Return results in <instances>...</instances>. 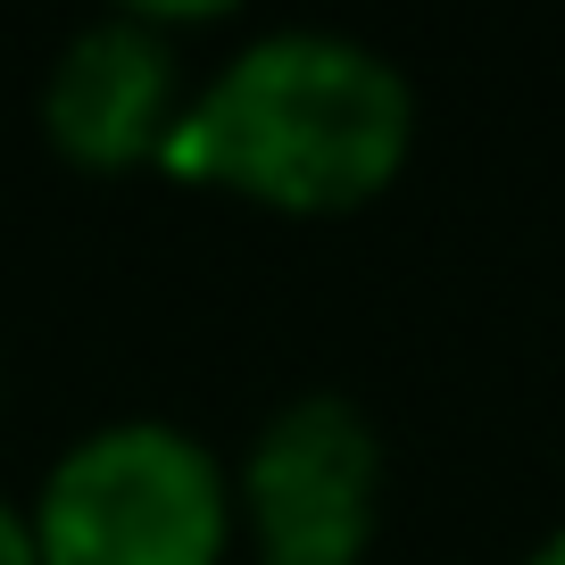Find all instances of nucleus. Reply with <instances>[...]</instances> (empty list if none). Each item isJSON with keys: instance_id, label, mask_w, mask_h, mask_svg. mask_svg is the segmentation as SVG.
Segmentation results:
<instances>
[{"instance_id": "f257e3e1", "label": "nucleus", "mask_w": 565, "mask_h": 565, "mask_svg": "<svg viewBox=\"0 0 565 565\" xmlns=\"http://www.w3.org/2000/svg\"><path fill=\"white\" fill-rule=\"evenodd\" d=\"M416 150V92L374 42L333 25H282L216 67L175 117L159 167L225 183L282 216H341L391 192Z\"/></svg>"}, {"instance_id": "f03ea898", "label": "nucleus", "mask_w": 565, "mask_h": 565, "mask_svg": "<svg viewBox=\"0 0 565 565\" xmlns=\"http://www.w3.org/2000/svg\"><path fill=\"white\" fill-rule=\"evenodd\" d=\"M233 541V482L159 416L100 424L42 475V565H216Z\"/></svg>"}, {"instance_id": "7ed1b4c3", "label": "nucleus", "mask_w": 565, "mask_h": 565, "mask_svg": "<svg viewBox=\"0 0 565 565\" xmlns=\"http://www.w3.org/2000/svg\"><path fill=\"white\" fill-rule=\"evenodd\" d=\"M383 515V433L350 391H300L242 458V532L258 565H358Z\"/></svg>"}, {"instance_id": "20e7f679", "label": "nucleus", "mask_w": 565, "mask_h": 565, "mask_svg": "<svg viewBox=\"0 0 565 565\" xmlns=\"http://www.w3.org/2000/svg\"><path fill=\"white\" fill-rule=\"evenodd\" d=\"M175 117V42L159 9H117V18L75 25L42 75V134L67 167H92V175L159 159Z\"/></svg>"}, {"instance_id": "39448f33", "label": "nucleus", "mask_w": 565, "mask_h": 565, "mask_svg": "<svg viewBox=\"0 0 565 565\" xmlns=\"http://www.w3.org/2000/svg\"><path fill=\"white\" fill-rule=\"evenodd\" d=\"M0 565H42V548H34V515H18L9 499H0Z\"/></svg>"}, {"instance_id": "423d86ee", "label": "nucleus", "mask_w": 565, "mask_h": 565, "mask_svg": "<svg viewBox=\"0 0 565 565\" xmlns=\"http://www.w3.org/2000/svg\"><path fill=\"white\" fill-rule=\"evenodd\" d=\"M524 565H565V524H557V532H548V541H541V548H532V557H524Z\"/></svg>"}]
</instances>
